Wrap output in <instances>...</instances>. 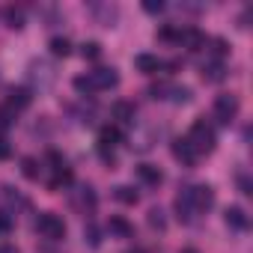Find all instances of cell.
I'll use <instances>...</instances> for the list:
<instances>
[{
	"label": "cell",
	"instance_id": "obj_15",
	"mask_svg": "<svg viewBox=\"0 0 253 253\" xmlns=\"http://www.w3.org/2000/svg\"><path fill=\"white\" fill-rule=\"evenodd\" d=\"M107 229H110L116 238H131V235H134V226H131L128 220H125V217H119V214H110Z\"/></svg>",
	"mask_w": 253,
	"mask_h": 253
},
{
	"label": "cell",
	"instance_id": "obj_2",
	"mask_svg": "<svg viewBox=\"0 0 253 253\" xmlns=\"http://www.w3.org/2000/svg\"><path fill=\"white\" fill-rule=\"evenodd\" d=\"M36 229H39V235L48 238V241H63V238H66V223H63V217H57L54 211H42V214L36 217Z\"/></svg>",
	"mask_w": 253,
	"mask_h": 253
},
{
	"label": "cell",
	"instance_id": "obj_12",
	"mask_svg": "<svg viewBox=\"0 0 253 253\" xmlns=\"http://www.w3.org/2000/svg\"><path fill=\"white\" fill-rule=\"evenodd\" d=\"M223 220H226L229 229H238V232H244L247 223H250V220H247V211H244L241 206H229V209L223 211Z\"/></svg>",
	"mask_w": 253,
	"mask_h": 253
},
{
	"label": "cell",
	"instance_id": "obj_4",
	"mask_svg": "<svg viewBox=\"0 0 253 253\" xmlns=\"http://www.w3.org/2000/svg\"><path fill=\"white\" fill-rule=\"evenodd\" d=\"M69 203L81 211V214H92L95 211V191H92V185H78L75 191H69Z\"/></svg>",
	"mask_w": 253,
	"mask_h": 253
},
{
	"label": "cell",
	"instance_id": "obj_32",
	"mask_svg": "<svg viewBox=\"0 0 253 253\" xmlns=\"http://www.w3.org/2000/svg\"><path fill=\"white\" fill-rule=\"evenodd\" d=\"M143 9H146L149 15H158V12H164V0H146Z\"/></svg>",
	"mask_w": 253,
	"mask_h": 253
},
{
	"label": "cell",
	"instance_id": "obj_1",
	"mask_svg": "<svg viewBox=\"0 0 253 253\" xmlns=\"http://www.w3.org/2000/svg\"><path fill=\"white\" fill-rule=\"evenodd\" d=\"M185 140L191 143V149H194L197 155H209V152H214V146H217L214 128H211L206 119H197V122L191 125V131H188V137H185Z\"/></svg>",
	"mask_w": 253,
	"mask_h": 253
},
{
	"label": "cell",
	"instance_id": "obj_38",
	"mask_svg": "<svg viewBox=\"0 0 253 253\" xmlns=\"http://www.w3.org/2000/svg\"><path fill=\"white\" fill-rule=\"evenodd\" d=\"M128 253H143V250H128Z\"/></svg>",
	"mask_w": 253,
	"mask_h": 253
},
{
	"label": "cell",
	"instance_id": "obj_3",
	"mask_svg": "<svg viewBox=\"0 0 253 253\" xmlns=\"http://www.w3.org/2000/svg\"><path fill=\"white\" fill-rule=\"evenodd\" d=\"M235 116H238V95L220 92V95L214 98V119H217L220 125H229Z\"/></svg>",
	"mask_w": 253,
	"mask_h": 253
},
{
	"label": "cell",
	"instance_id": "obj_30",
	"mask_svg": "<svg viewBox=\"0 0 253 253\" xmlns=\"http://www.w3.org/2000/svg\"><path fill=\"white\" fill-rule=\"evenodd\" d=\"M155 36H158L161 42H173V45L179 42V30H176V27H170V24H164V27H158V33H155Z\"/></svg>",
	"mask_w": 253,
	"mask_h": 253
},
{
	"label": "cell",
	"instance_id": "obj_18",
	"mask_svg": "<svg viewBox=\"0 0 253 253\" xmlns=\"http://www.w3.org/2000/svg\"><path fill=\"white\" fill-rule=\"evenodd\" d=\"M134 104L131 101H116L113 104V119H119V122H125V125H131L134 122Z\"/></svg>",
	"mask_w": 253,
	"mask_h": 253
},
{
	"label": "cell",
	"instance_id": "obj_14",
	"mask_svg": "<svg viewBox=\"0 0 253 253\" xmlns=\"http://www.w3.org/2000/svg\"><path fill=\"white\" fill-rule=\"evenodd\" d=\"M30 101H33V92H30L27 86H18V89H12V92H9V101H6V107H9L12 113H18V110H24Z\"/></svg>",
	"mask_w": 253,
	"mask_h": 253
},
{
	"label": "cell",
	"instance_id": "obj_33",
	"mask_svg": "<svg viewBox=\"0 0 253 253\" xmlns=\"http://www.w3.org/2000/svg\"><path fill=\"white\" fill-rule=\"evenodd\" d=\"M9 229H12V214L0 211V232H9Z\"/></svg>",
	"mask_w": 253,
	"mask_h": 253
},
{
	"label": "cell",
	"instance_id": "obj_27",
	"mask_svg": "<svg viewBox=\"0 0 253 253\" xmlns=\"http://www.w3.org/2000/svg\"><path fill=\"white\" fill-rule=\"evenodd\" d=\"M84 241H86L89 247H98V244H101V232H98V226H95L92 220L84 226Z\"/></svg>",
	"mask_w": 253,
	"mask_h": 253
},
{
	"label": "cell",
	"instance_id": "obj_16",
	"mask_svg": "<svg viewBox=\"0 0 253 253\" xmlns=\"http://www.w3.org/2000/svg\"><path fill=\"white\" fill-rule=\"evenodd\" d=\"M223 78H226V66L220 60H211V63L203 66V81L206 84H220Z\"/></svg>",
	"mask_w": 253,
	"mask_h": 253
},
{
	"label": "cell",
	"instance_id": "obj_31",
	"mask_svg": "<svg viewBox=\"0 0 253 253\" xmlns=\"http://www.w3.org/2000/svg\"><path fill=\"white\" fill-rule=\"evenodd\" d=\"M209 45H211V57H214V60H223V57L229 54V45H226V39H211Z\"/></svg>",
	"mask_w": 253,
	"mask_h": 253
},
{
	"label": "cell",
	"instance_id": "obj_35",
	"mask_svg": "<svg viewBox=\"0 0 253 253\" xmlns=\"http://www.w3.org/2000/svg\"><path fill=\"white\" fill-rule=\"evenodd\" d=\"M9 155H12V149H9V143H6L3 137H0V161H6Z\"/></svg>",
	"mask_w": 253,
	"mask_h": 253
},
{
	"label": "cell",
	"instance_id": "obj_6",
	"mask_svg": "<svg viewBox=\"0 0 253 253\" xmlns=\"http://www.w3.org/2000/svg\"><path fill=\"white\" fill-rule=\"evenodd\" d=\"M194 214H197V209H194V200H191V185H185V188H179V197H176V217L182 223H191Z\"/></svg>",
	"mask_w": 253,
	"mask_h": 253
},
{
	"label": "cell",
	"instance_id": "obj_26",
	"mask_svg": "<svg viewBox=\"0 0 253 253\" xmlns=\"http://www.w3.org/2000/svg\"><path fill=\"white\" fill-rule=\"evenodd\" d=\"M3 200H6V206H15V209H27V200L15 191V188H3Z\"/></svg>",
	"mask_w": 253,
	"mask_h": 253
},
{
	"label": "cell",
	"instance_id": "obj_37",
	"mask_svg": "<svg viewBox=\"0 0 253 253\" xmlns=\"http://www.w3.org/2000/svg\"><path fill=\"white\" fill-rule=\"evenodd\" d=\"M182 253H200L197 247H182Z\"/></svg>",
	"mask_w": 253,
	"mask_h": 253
},
{
	"label": "cell",
	"instance_id": "obj_25",
	"mask_svg": "<svg viewBox=\"0 0 253 253\" xmlns=\"http://www.w3.org/2000/svg\"><path fill=\"white\" fill-rule=\"evenodd\" d=\"M167 98H173L176 104H188L194 98V92H191V86H170V95Z\"/></svg>",
	"mask_w": 253,
	"mask_h": 253
},
{
	"label": "cell",
	"instance_id": "obj_7",
	"mask_svg": "<svg viewBox=\"0 0 253 253\" xmlns=\"http://www.w3.org/2000/svg\"><path fill=\"white\" fill-rule=\"evenodd\" d=\"M86 75H89V81H92L95 92H98V89H110V86H116V84H119L116 69H107V66H98V69H92V72H86Z\"/></svg>",
	"mask_w": 253,
	"mask_h": 253
},
{
	"label": "cell",
	"instance_id": "obj_34",
	"mask_svg": "<svg viewBox=\"0 0 253 253\" xmlns=\"http://www.w3.org/2000/svg\"><path fill=\"white\" fill-rule=\"evenodd\" d=\"M235 182H238V191H241V194H253V191H250L253 185H250V179H247L244 173H238V179H235Z\"/></svg>",
	"mask_w": 253,
	"mask_h": 253
},
{
	"label": "cell",
	"instance_id": "obj_22",
	"mask_svg": "<svg viewBox=\"0 0 253 253\" xmlns=\"http://www.w3.org/2000/svg\"><path fill=\"white\" fill-rule=\"evenodd\" d=\"M21 173H24V179L36 182V179L42 176V164H39L36 158H21Z\"/></svg>",
	"mask_w": 253,
	"mask_h": 253
},
{
	"label": "cell",
	"instance_id": "obj_20",
	"mask_svg": "<svg viewBox=\"0 0 253 253\" xmlns=\"http://www.w3.org/2000/svg\"><path fill=\"white\" fill-rule=\"evenodd\" d=\"M3 21H6V27L21 30L24 27V9L21 6H3Z\"/></svg>",
	"mask_w": 253,
	"mask_h": 253
},
{
	"label": "cell",
	"instance_id": "obj_19",
	"mask_svg": "<svg viewBox=\"0 0 253 253\" xmlns=\"http://www.w3.org/2000/svg\"><path fill=\"white\" fill-rule=\"evenodd\" d=\"M113 200L116 203H122V206H137V191L131 188V185H119V188H113Z\"/></svg>",
	"mask_w": 253,
	"mask_h": 253
},
{
	"label": "cell",
	"instance_id": "obj_36",
	"mask_svg": "<svg viewBox=\"0 0 253 253\" xmlns=\"http://www.w3.org/2000/svg\"><path fill=\"white\" fill-rule=\"evenodd\" d=\"M0 253H21L15 244H0Z\"/></svg>",
	"mask_w": 253,
	"mask_h": 253
},
{
	"label": "cell",
	"instance_id": "obj_21",
	"mask_svg": "<svg viewBox=\"0 0 253 253\" xmlns=\"http://www.w3.org/2000/svg\"><path fill=\"white\" fill-rule=\"evenodd\" d=\"M72 182H75L72 170H69V167H63V170H54V179L48 182V188H51V191H60V188H69Z\"/></svg>",
	"mask_w": 253,
	"mask_h": 253
},
{
	"label": "cell",
	"instance_id": "obj_9",
	"mask_svg": "<svg viewBox=\"0 0 253 253\" xmlns=\"http://www.w3.org/2000/svg\"><path fill=\"white\" fill-rule=\"evenodd\" d=\"M89 12H92V18H95L101 27H113L116 18H119V9H116L113 3H89Z\"/></svg>",
	"mask_w": 253,
	"mask_h": 253
},
{
	"label": "cell",
	"instance_id": "obj_23",
	"mask_svg": "<svg viewBox=\"0 0 253 253\" xmlns=\"http://www.w3.org/2000/svg\"><path fill=\"white\" fill-rule=\"evenodd\" d=\"M48 48H51V54H54V57H69V54H72V42H69L66 36H54Z\"/></svg>",
	"mask_w": 253,
	"mask_h": 253
},
{
	"label": "cell",
	"instance_id": "obj_17",
	"mask_svg": "<svg viewBox=\"0 0 253 253\" xmlns=\"http://www.w3.org/2000/svg\"><path fill=\"white\" fill-rule=\"evenodd\" d=\"M134 66H137V72H143V75H155V72L161 69V60H158L155 54H137V57H134Z\"/></svg>",
	"mask_w": 253,
	"mask_h": 253
},
{
	"label": "cell",
	"instance_id": "obj_24",
	"mask_svg": "<svg viewBox=\"0 0 253 253\" xmlns=\"http://www.w3.org/2000/svg\"><path fill=\"white\" fill-rule=\"evenodd\" d=\"M146 223H149L152 229H158V232H164V229H167V217H164V211H161V209H149Z\"/></svg>",
	"mask_w": 253,
	"mask_h": 253
},
{
	"label": "cell",
	"instance_id": "obj_5",
	"mask_svg": "<svg viewBox=\"0 0 253 253\" xmlns=\"http://www.w3.org/2000/svg\"><path fill=\"white\" fill-rule=\"evenodd\" d=\"M27 78H30V84H33V86H39V89H48V86L57 81V72H54L48 63H42V60H33V63L27 66Z\"/></svg>",
	"mask_w": 253,
	"mask_h": 253
},
{
	"label": "cell",
	"instance_id": "obj_8",
	"mask_svg": "<svg viewBox=\"0 0 253 253\" xmlns=\"http://www.w3.org/2000/svg\"><path fill=\"white\" fill-rule=\"evenodd\" d=\"M191 200H194L197 214L200 211H209L214 206V188L211 185H191Z\"/></svg>",
	"mask_w": 253,
	"mask_h": 253
},
{
	"label": "cell",
	"instance_id": "obj_10",
	"mask_svg": "<svg viewBox=\"0 0 253 253\" xmlns=\"http://www.w3.org/2000/svg\"><path fill=\"white\" fill-rule=\"evenodd\" d=\"M173 158L179 161V164H185V167H194L197 164V152L191 149V143L185 140V137H179V140H173Z\"/></svg>",
	"mask_w": 253,
	"mask_h": 253
},
{
	"label": "cell",
	"instance_id": "obj_11",
	"mask_svg": "<svg viewBox=\"0 0 253 253\" xmlns=\"http://www.w3.org/2000/svg\"><path fill=\"white\" fill-rule=\"evenodd\" d=\"M176 45H185L188 51H200L203 45H206V36L197 30V27H185V30H179V42Z\"/></svg>",
	"mask_w": 253,
	"mask_h": 253
},
{
	"label": "cell",
	"instance_id": "obj_28",
	"mask_svg": "<svg viewBox=\"0 0 253 253\" xmlns=\"http://www.w3.org/2000/svg\"><path fill=\"white\" fill-rule=\"evenodd\" d=\"M72 84H75V89H78L81 95H92V92H95V86H92L89 75H78V78H75Z\"/></svg>",
	"mask_w": 253,
	"mask_h": 253
},
{
	"label": "cell",
	"instance_id": "obj_13",
	"mask_svg": "<svg viewBox=\"0 0 253 253\" xmlns=\"http://www.w3.org/2000/svg\"><path fill=\"white\" fill-rule=\"evenodd\" d=\"M137 179H140L143 185H149V188H158V185L164 182V173H161L155 164H137Z\"/></svg>",
	"mask_w": 253,
	"mask_h": 253
},
{
	"label": "cell",
	"instance_id": "obj_29",
	"mask_svg": "<svg viewBox=\"0 0 253 253\" xmlns=\"http://www.w3.org/2000/svg\"><path fill=\"white\" fill-rule=\"evenodd\" d=\"M81 57L84 60H98L101 57V45L98 42H84L81 45Z\"/></svg>",
	"mask_w": 253,
	"mask_h": 253
}]
</instances>
